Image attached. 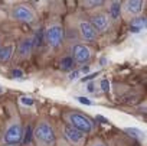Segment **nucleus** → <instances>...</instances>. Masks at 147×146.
<instances>
[{
	"mask_svg": "<svg viewBox=\"0 0 147 146\" xmlns=\"http://www.w3.org/2000/svg\"><path fill=\"white\" fill-rule=\"evenodd\" d=\"M33 142L36 146H56L58 139L52 123L46 117H40L33 130Z\"/></svg>",
	"mask_w": 147,
	"mask_h": 146,
	"instance_id": "f257e3e1",
	"label": "nucleus"
},
{
	"mask_svg": "<svg viewBox=\"0 0 147 146\" xmlns=\"http://www.w3.org/2000/svg\"><path fill=\"white\" fill-rule=\"evenodd\" d=\"M62 119H63V123H65V124H68V126H71V127H74V129H77V130H80V132H84L85 134H90V133H92V130H94V123H92V120H91L88 116L80 113L78 110L65 111V113L62 114Z\"/></svg>",
	"mask_w": 147,
	"mask_h": 146,
	"instance_id": "f03ea898",
	"label": "nucleus"
},
{
	"mask_svg": "<svg viewBox=\"0 0 147 146\" xmlns=\"http://www.w3.org/2000/svg\"><path fill=\"white\" fill-rule=\"evenodd\" d=\"M23 130L25 129H23L20 117L13 116L6 124V129L3 133V140L7 145H19L23 139Z\"/></svg>",
	"mask_w": 147,
	"mask_h": 146,
	"instance_id": "7ed1b4c3",
	"label": "nucleus"
},
{
	"mask_svg": "<svg viewBox=\"0 0 147 146\" xmlns=\"http://www.w3.org/2000/svg\"><path fill=\"white\" fill-rule=\"evenodd\" d=\"M10 18L16 22L22 23H33L38 20V13L36 10L26 3H18L10 9Z\"/></svg>",
	"mask_w": 147,
	"mask_h": 146,
	"instance_id": "20e7f679",
	"label": "nucleus"
},
{
	"mask_svg": "<svg viewBox=\"0 0 147 146\" xmlns=\"http://www.w3.org/2000/svg\"><path fill=\"white\" fill-rule=\"evenodd\" d=\"M63 35H65L63 26L59 22H52L45 29V42L51 48H58L63 42Z\"/></svg>",
	"mask_w": 147,
	"mask_h": 146,
	"instance_id": "39448f33",
	"label": "nucleus"
},
{
	"mask_svg": "<svg viewBox=\"0 0 147 146\" xmlns=\"http://www.w3.org/2000/svg\"><path fill=\"white\" fill-rule=\"evenodd\" d=\"M62 133L69 146H85L88 142V134L74 129L65 123H62Z\"/></svg>",
	"mask_w": 147,
	"mask_h": 146,
	"instance_id": "423d86ee",
	"label": "nucleus"
},
{
	"mask_svg": "<svg viewBox=\"0 0 147 146\" xmlns=\"http://www.w3.org/2000/svg\"><path fill=\"white\" fill-rule=\"evenodd\" d=\"M72 58L75 61V64H88L92 58V49L88 45L78 43L72 48Z\"/></svg>",
	"mask_w": 147,
	"mask_h": 146,
	"instance_id": "0eeeda50",
	"label": "nucleus"
},
{
	"mask_svg": "<svg viewBox=\"0 0 147 146\" xmlns=\"http://www.w3.org/2000/svg\"><path fill=\"white\" fill-rule=\"evenodd\" d=\"M90 23L94 26V29L100 33H104L110 29L111 26V18L110 15L104 13V12H98V13H94L91 18H90Z\"/></svg>",
	"mask_w": 147,
	"mask_h": 146,
	"instance_id": "6e6552de",
	"label": "nucleus"
},
{
	"mask_svg": "<svg viewBox=\"0 0 147 146\" xmlns=\"http://www.w3.org/2000/svg\"><path fill=\"white\" fill-rule=\"evenodd\" d=\"M32 51H33V38L32 36H23L18 43V49H16L18 58L19 59H28L29 55L32 54Z\"/></svg>",
	"mask_w": 147,
	"mask_h": 146,
	"instance_id": "1a4fd4ad",
	"label": "nucleus"
},
{
	"mask_svg": "<svg viewBox=\"0 0 147 146\" xmlns=\"http://www.w3.org/2000/svg\"><path fill=\"white\" fill-rule=\"evenodd\" d=\"M78 31H80L81 38L85 42H92V41L97 39V31L90 23V20H81L80 25H78Z\"/></svg>",
	"mask_w": 147,
	"mask_h": 146,
	"instance_id": "9d476101",
	"label": "nucleus"
},
{
	"mask_svg": "<svg viewBox=\"0 0 147 146\" xmlns=\"http://www.w3.org/2000/svg\"><path fill=\"white\" fill-rule=\"evenodd\" d=\"M144 9V3L140 2V0H131V2H125L124 3V10L133 16H137L143 12Z\"/></svg>",
	"mask_w": 147,
	"mask_h": 146,
	"instance_id": "9b49d317",
	"label": "nucleus"
},
{
	"mask_svg": "<svg viewBox=\"0 0 147 146\" xmlns=\"http://www.w3.org/2000/svg\"><path fill=\"white\" fill-rule=\"evenodd\" d=\"M13 52H15V45L13 43L0 46V62L2 64L9 62L12 59V56H13Z\"/></svg>",
	"mask_w": 147,
	"mask_h": 146,
	"instance_id": "f8f14e48",
	"label": "nucleus"
},
{
	"mask_svg": "<svg viewBox=\"0 0 147 146\" xmlns=\"http://www.w3.org/2000/svg\"><path fill=\"white\" fill-rule=\"evenodd\" d=\"M144 28H147V19L146 18H136L130 23V31L131 32H140Z\"/></svg>",
	"mask_w": 147,
	"mask_h": 146,
	"instance_id": "ddd939ff",
	"label": "nucleus"
},
{
	"mask_svg": "<svg viewBox=\"0 0 147 146\" xmlns=\"http://www.w3.org/2000/svg\"><path fill=\"white\" fill-rule=\"evenodd\" d=\"M59 68L62 71H71L75 68V61H74L72 56H63L59 62Z\"/></svg>",
	"mask_w": 147,
	"mask_h": 146,
	"instance_id": "4468645a",
	"label": "nucleus"
},
{
	"mask_svg": "<svg viewBox=\"0 0 147 146\" xmlns=\"http://www.w3.org/2000/svg\"><path fill=\"white\" fill-rule=\"evenodd\" d=\"M121 3L120 2H111L110 3V9H108V15L111 19H118L120 18V13H121Z\"/></svg>",
	"mask_w": 147,
	"mask_h": 146,
	"instance_id": "2eb2a0df",
	"label": "nucleus"
},
{
	"mask_svg": "<svg viewBox=\"0 0 147 146\" xmlns=\"http://www.w3.org/2000/svg\"><path fill=\"white\" fill-rule=\"evenodd\" d=\"M124 132H125L128 136H131V137H134V139H137V140H143V139L146 137V133L141 132L140 129H136V127H127V129H124Z\"/></svg>",
	"mask_w": 147,
	"mask_h": 146,
	"instance_id": "dca6fc26",
	"label": "nucleus"
},
{
	"mask_svg": "<svg viewBox=\"0 0 147 146\" xmlns=\"http://www.w3.org/2000/svg\"><path fill=\"white\" fill-rule=\"evenodd\" d=\"M32 38H33V48L42 46V43L45 41V31L43 29H38L36 33H35V36H32Z\"/></svg>",
	"mask_w": 147,
	"mask_h": 146,
	"instance_id": "f3484780",
	"label": "nucleus"
},
{
	"mask_svg": "<svg viewBox=\"0 0 147 146\" xmlns=\"http://www.w3.org/2000/svg\"><path fill=\"white\" fill-rule=\"evenodd\" d=\"M30 137H33V133H32V127L28 124L25 127V130H23V139H22V142L25 145H29L30 143Z\"/></svg>",
	"mask_w": 147,
	"mask_h": 146,
	"instance_id": "a211bd4d",
	"label": "nucleus"
},
{
	"mask_svg": "<svg viewBox=\"0 0 147 146\" xmlns=\"http://www.w3.org/2000/svg\"><path fill=\"white\" fill-rule=\"evenodd\" d=\"M85 146H107V143L102 139H100V137H92V139H90L87 142Z\"/></svg>",
	"mask_w": 147,
	"mask_h": 146,
	"instance_id": "6ab92c4d",
	"label": "nucleus"
},
{
	"mask_svg": "<svg viewBox=\"0 0 147 146\" xmlns=\"http://www.w3.org/2000/svg\"><path fill=\"white\" fill-rule=\"evenodd\" d=\"M82 6H85L87 9H92V7H98V6H102L104 2L101 0H94V2H81Z\"/></svg>",
	"mask_w": 147,
	"mask_h": 146,
	"instance_id": "aec40b11",
	"label": "nucleus"
},
{
	"mask_svg": "<svg viewBox=\"0 0 147 146\" xmlns=\"http://www.w3.org/2000/svg\"><path fill=\"white\" fill-rule=\"evenodd\" d=\"M100 87H101V90H102L104 93H107V91L110 90V81H108V80H102L101 84H100Z\"/></svg>",
	"mask_w": 147,
	"mask_h": 146,
	"instance_id": "412c9836",
	"label": "nucleus"
},
{
	"mask_svg": "<svg viewBox=\"0 0 147 146\" xmlns=\"http://www.w3.org/2000/svg\"><path fill=\"white\" fill-rule=\"evenodd\" d=\"M12 75H13L15 78H22V77H23V72H22L19 68H16V69L12 71Z\"/></svg>",
	"mask_w": 147,
	"mask_h": 146,
	"instance_id": "4be33fe9",
	"label": "nucleus"
},
{
	"mask_svg": "<svg viewBox=\"0 0 147 146\" xmlns=\"http://www.w3.org/2000/svg\"><path fill=\"white\" fill-rule=\"evenodd\" d=\"M77 100H78L80 103H82V104H87V106H91V104H92V103H91V100H90V98H87V97H78Z\"/></svg>",
	"mask_w": 147,
	"mask_h": 146,
	"instance_id": "5701e85b",
	"label": "nucleus"
},
{
	"mask_svg": "<svg viewBox=\"0 0 147 146\" xmlns=\"http://www.w3.org/2000/svg\"><path fill=\"white\" fill-rule=\"evenodd\" d=\"M80 74H81V71H74V72H71V74H69V80L72 81V80H77L78 77H80Z\"/></svg>",
	"mask_w": 147,
	"mask_h": 146,
	"instance_id": "b1692460",
	"label": "nucleus"
},
{
	"mask_svg": "<svg viewBox=\"0 0 147 146\" xmlns=\"http://www.w3.org/2000/svg\"><path fill=\"white\" fill-rule=\"evenodd\" d=\"M22 103H25V104H28V106H32V104H33V100H32L30 97H22Z\"/></svg>",
	"mask_w": 147,
	"mask_h": 146,
	"instance_id": "393cba45",
	"label": "nucleus"
},
{
	"mask_svg": "<svg viewBox=\"0 0 147 146\" xmlns=\"http://www.w3.org/2000/svg\"><path fill=\"white\" fill-rule=\"evenodd\" d=\"M94 88H95V84H94V83H90V84L87 86V91H88V93H92Z\"/></svg>",
	"mask_w": 147,
	"mask_h": 146,
	"instance_id": "a878e982",
	"label": "nucleus"
},
{
	"mask_svg": "<svg viewBox=\"0 0 147 146\" xmlns=\"http://www.w3.org/2000/svg\"><path fill=\"white\" fill-rule=\"evenodd\" d=\"M3 91H5V90H3V87H2V86H0V94H2Z\"/></svg>",
	"mask_w": 147,
	"mask_h": 146,
	"instance_id": "bb28decb",
	"label": "nucleus"
},
{
	"mask_svg": "<svg viewBox=\"0 0 147 146\" xmlns=\"http://www.w3.org/2000/svg\"><path fill=\"white\" fill-rule=\"evenodd\" d=\"M6 146H19V145H6Z\"/></svg>",
	"mask_w": 147,
	"mask_h": 146,
	"instance_id": "cd10ccee",
	"label": "nucleus"
},
{
	"mask_svg": "<svg viewBox=\"0 0 147 146\" xmlns=\"http://www.w3.org/2000/svg\"><path fill=\"white\" fill-rule=\"evenodd\" d=\"M0 46H2V38H0Z\"/></svg>",
	"mask_w": 147,
	"mask_h": 146,
	"instance_id": "c85d7f7f",
	"label": "nucleus"
}]
</instances>
